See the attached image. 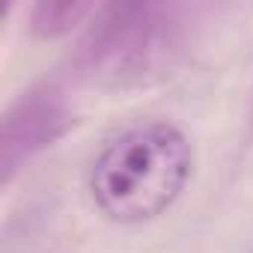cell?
<instances>
[{
    "mask_svg": "<svg viewBox=\"0 0 253 253\" xmlns=\"http://www.w3.org/2000/svg\"><path fill=\"white\" fill-rule=\"evenodd\" d=\"M194 149L164 119L137 122L116 134L89 167L95 209L113 223H143L164 214L185 191Z\"/></svg>",
    "mask_w": 253,
    "mask_h": 253,
    "instance_id": "1",
    "label": "cell"
},
{
    "mask_svg": "<svg viewBox=\"0 0 253 253\" xmlns=\"http://www.w3.org/2000/svg\"><path fill=\"white\" fill-rule=\"evenodd\" d=\"M81 48V69L101 84H140L182 51L188 6H104Z\"/></svg>",
    "mask_w": 253,
    "mask_h": 253,
    "instance_id": "2",
    "label": "cell"
},
{
    "mask_svg": "<svg viewBox=\"0 0 253 253\" xmlns=\"http://www.w3.org/2000/svg\"><path fill=\"white\" fill-rule=\"evenodd\" d=\"M92 12L98 9L89 3H36L30 12V27L39 36H63Z\"/></svg>",
    "mask_w": 253,
    "mask_h": 253,
    "instance_id": "3",
    "label": "cell"
}]
</instances>
